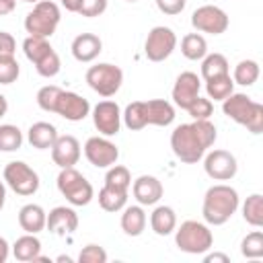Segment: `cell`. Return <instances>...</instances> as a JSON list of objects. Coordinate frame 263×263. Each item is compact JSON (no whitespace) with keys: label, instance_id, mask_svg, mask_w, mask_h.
<instances>
[{"label":"cell","instance_id":"6","mask_svg":"<svg viewBox=\"0 0 263 263\" xmlns=\"http://www.w3.org/2000/svg\"><path fill=\"white\" fill-rule=\"evenodd\" d=\"M58 189L60 193L66 197V201H70L72 205H88L90 199L95 197L92 185L74 168H62L58 175Z\"/></svg>","mask_w":263,"mask_h":263},{"label":"cell","instance_id":"47","mask_svg":"<svg viewBox=\"0 0 263 263\" xmlns=\"http://www.w3.org/2000/svg\"><path fill=\"white\" fill-rule=\"evenodd\" d=\"M60 2L68 12H78V8H80V0H60Z\"/></svg>","mask_w":263,"mask_h":263},{"label":"cell","instance_id":"19","mask_svg":"<svg viewBox=\"0 0 263 263\" xmlns=\"http://www.w3.org/2000/svg\"><path fill=\"white\" fill-rule=\"evenodd\" d=\"M103 51V41L95 33H80L72 41V55L78 62H92Z\"/></svg>","mask_w":263,"mask_h":263},{"label":"cell","instance_id":"48","mask_svg":"<svg viewBox=\"0 0 263 263\" xmlns=\"http://www.w3.org/2000/svg\"><path fill=\"white\" fill-rule=\"evenodd\" d=\"M8 253H10L8 242H6V238H2V236H0V263H4V261L8 259Z\"/></svg>","mask_w":263,"mask_h":263},{"label":"cell","instance_id":"25","mask_svg":"<svg viewBox=\"0 0 263 263\" xmlns=\"http://www.w3.org/2000/svg\"><path fill=\"white\" fill-rule=\"evenodd\" d=\"M39 253H41V240H39L35 234H29V232H27L25 236L16 238L14 245H12V255H14V259H16V261H23V263L33 261Z\"/></svg>","mask_w":263,"mask_h":263},{"label":"cell","instance_id":"43","mask_svg":"<svg viewBox=\"0 0 263 263\" xmlns=\"http://www.w3.org/2000/svg\"><path fill=\"white\" fill-rule=\"evenodd\" d=\"M185 4H187V0H156L158 10L164 12V14H168V16H175V14L183 12Z\"/></svg>","mask_w":263,"mask_h":263},{"label":"cell","instance_id":"28","mask_svg":"<svg viewBox=\"0 0 263 263\" xmlns=\"http://www.w3.org/2000/svg\"><path fill=\"white\" fill-rule=\"evenodd\" d=\"M242 218L247 224L255 228L263 226V195L261 193H253L247 197V201L242 203Z\"/></svg>","mask_w":263,"mask_h":263},{"label":"cell","instance_id":"27","mask_svg":"<svg viewBox=\"0 0 263 263\" xmlns=\"http://www.w3.org/2000/svg\"><path fill=\"white\" fill-rule=\"evenodd\" d=\"M125 203H127V191H121L109 185H103V189L99 191V205L105 212H119L125 208Z\"/></svg>","mask_w":263,"mask_h":263},{"label":"cell","instance_id":"15","mask_svg":"<svg viewBox=\"0 0 263 263\" xmlns=\"http://www.w3.org/2000/svg\"><path fill=\"white\" fill-rule=\"evenodd\" d=\"M90 111V105L84 97L70 92V90H62L55 103V111L60 117L68 119V121H82Z\"/></svg>","mask_w":263,"mask_h":263},{"label":"cell","instance_id":"37","mask_svg":"<svg viewBox=\"0 0 263 263\" xmlns=\"http://www.w3.org/2000/svg\"><path fill=\"white\" fill-rule=\"evenodd\" d=\"M33 66H35L37 74L43 76V78H51V76H55V74L60 72V68H62V64H60V55H58L53 49H49V51H47L39 62H35Z\"/></svg>","mask_w":263,"mask_h":263},{"label":"cell","instance_id":"23","mask_svg":"<svg viewBox=\"0 0 263 263\" xmlns=\"http://www.w3.org/2000/svg\"><path fill=\"white\" fill-rule=\"evenodd\" d=\"M150 226L158 236H166L177 228V214L168 205H158L150 214Z\"/></svg>","mask_w":263,"mask_h":263},{"label":"cell","instance_id":"49","mask_svg":"<svg viewBox=\"0 0 263 263\" xmlns=\"http://www.w3.org/2000/svg\"><path fill=\"white\" fill-rule=\"evenodd\" d=\"M6 111H8V101H6V97L0 92V119L6 115Z\"/></svg>","mask_w":263,"mask_h":263},{"label":"cell","instance_id":"41","mask_svg":"<svg viewBox=\"0 0 263 263\" xmlns=\"http://www.w3.org/2000/svg\"><path fill=\"white\" fill-rule=\"evenodd\" d=\"M78 263H107V251L99 245H86L78 255Z\"/></svg>","mask_w":263,"mask_h":263},{"label":"cell","instance_id":"13","mask_svg":"<svg viewBox=\"0 0 263 263\" xmlns=\"http://www.w3.org/2000/svg\"><path fill=\"white\" fill-rule=\"evenodd\" d=\"M92 123L105 138L115 136L121 127V111L115 101H101L92 109Z\"/></svg>","mask_w":263,"mask_h":263},{"label":"cell","instance_id":"52","mask_svg":"<svg viewBox=\"0 0 263 263\" xmlns=\"http://www.w3.org/2000/svg\"><path fill=\"white\" fill-rule=\"evenodd\" d=\"M21 2H31V4H37L39 0H21Z\"/></svg>","mask_w":263,"mask_h":263},{"label":"cell","instance_id":"21","mask_svg":"<svg viewBox=\"0 0 263 263\" xmlns=\"http://www.w3.org/2000/svg\"><path fill=\"white\" fill-rule=\"evenodd\" d=\"M45 222H47V214L41 205L37 203H27L21 208L18 212V224L25 232L29 234H37L45 228Z\"/></svg>","mask_w":263,"mask_h":263},{"label":"cell","instance_id":"38","mask_svg":"<svg viewBox=\"0 0 263 263\" xmlns=\"http://www.w3.org/2000/svg\"><path fill=\"white\" fill-rule=\"evenodd\" d=\"M60 92H62V88H60V86H53V84L41 86V88H39V92H37V105H39L43 111L53 113V111H55V103H58Z\"/></svg>","mask_w":263,"mask_h":263},{"label":"cell","instance_id":"30","mask_svg":"<svg viewBox=\"0 0 263 263\" xmlns=\"http://www.w3.org/2000/svg\"><path fill=\"white\" fill-rule=\"evenodd\" d=\"M228 74V60L222 53H205L201 62V76L203 80H212L216 76Z\"/></svg>","mask_w":263,"mask_h":263},{"label":"cell","instance_id":"3","mask_svg":"<svg viewBox=\"0 0 263 263\" xmlns=\"http://www.w3.org/2000/svg\"><path fill=\"white\" fill-rule=\"evenodd\" d=\"M222 111L232 121L245 125L251 134L263 132V105L242 92H232L222 101Z\"/></svg>","mask_w":263,"mask_h":263},{"label":"cell","instance_id":"51","mask_svg":"<svg viewBox=\"0 0 263 263\" xmlns=\"http://www.w3.org/2000/svg\"><path fill=\"white\" fill-rule=\"evenodd\" d=\"M55 261H58V263H72V259H70L68 255H60Z\"/></svg>","mask_w":263,"mask_h":263},{"label":"cell","instance_id":"18","mask_svg":"<svg viewBox=\"0 0 263 263\" xmlns=\"http://www.w3.org/2000/svg\"><path fill=\"white\" fill-rule=\"evenodd\" d=\"M132 191H134V197L138 199L140 205H154L160 201L164 189H162V183L152 177V175H142L134 181L132 185Z\"/></svg>","mask_w":263,"mask_h":263},{"label":"cell","instance_id":"53","mask_svg":"<svg viewBox=\"0 0 263 263\" xmlns=\"http://www.w3.org/2000/svg\"><path fill=\"white\" fill-rule=\"evenodd\" d=\"M125 2H136V0H125Z\"/></svg>","mask_w":263,"mask_h":263},{"label":"cell","instance_id":"9","mask_svg":"<svg viewBox=\"0 0 263 263\" xmlns=\"http://www.w3.org/2000/svg\"><path fill=\"white\" fill-rule=\"evenodd\" d=\"M177 47V35L171 27H154L144 43V53L150 62H164Z\"/></svg>","mask_w":263,"mask_h":263},{"label":"cell","instance_id":"8","mask_svg":"<svg viewBox=\"0 0 263 263\" xmlns=\"http://www.w3.org/2000/svg\"><path fill=\"white\" fill-rule=\"evenodd\" d=\"M4 181L16 195H33L39 189V175L23 160H12L4 166Z\"/></svg>","mask_w":263,"mask_h":263},{"label":"cell","instance_id":"16","mask_svg":"<svg viewBox=\"0 0 263 263\" xmlns=\"http://www.w3.org/2000/svg\"><path fill=\"white\" fill-rule=\"evenodd\" d=\"M47 230L55 236H66L72 234L78 228V214L72 208L66 205H58L47 214V222H45Z\"/></svg>","mask_w":263,"mask_h":263},{"label":"cell","instance_id":"34","mask_svg":"<svg viewBox=\"0 0 263 263\" xmlns=\"http://www.w3.org/2000/svg\"><path fill=\"white\" fill-rule=\"evenodd\" d=\"M23 144V132L16 125H0V152H14Z\"/></svg>","mask_w":263,"mask_h":263},{"label":"cell","instance_id":"33","mask_svg":"<svg viewBox=\"0 0 263 263\" xmlns=\"http://www.w3.org/2000/svg\"><path fill=\"white\" fill-rule=\"evenodd\" d=\"M49 49H53L51 45H49V41L45 39V37H33V35H29L25 41H23V51H25V55H27V60L29 62H39Z\"/></svg>","mask_w":263,"mask_h":263},{"label":"cell","instance_id":"10","mask_svg":"<svg viewBox=\"0 0 263 263\" xmlns=\"http://www.w3.org/2000/svg\"><path fill=\"white\" fill-rule=\"evenodd\" d=\"M228 14L214 4H203L199 8L193 10L191 14V25L201 31V33H210V35H222L228 29Z\"/></svg>","mask_w":263,"mask_h":263},{"label":"cell","instance_id":"45","mask_svg":"<svg viewBox=\"0 0 263 263\" xmlns=\"http://www.w3.org/2000/svg\"><path fill=\"white\" fill-rule=\"evenodd\" d=\"M205 263H230V257L224 255V253H210L203 257Z\"/></svg>","mask_w":263,"mask_h":263},{"label":"cell","instance_id":"50","mask_svg":"<svg viewBox=\"0 0 263 263\" xmlns=\"http://www.w3.org/2000/svg\"><path fill=\"white\" fill-rule=\"evenodd\" d=\"M4 201H6V187H4V183L0 181V210L4 208Z\"/></svg>","mask_w":263,"mask_h":263},{"label":"cell","instance_id":"32","mask_svg":"<svg viewBox=\"0 0 263 263\" xmlns=\"http://www.w3.org/2000/svg\"><path fill=\"white\" fill-rule=\"evenodd\" d=\"M257 78H259V64H257L255 60H242V62L236 64L234 76H232V80H234L236 84L251 86V84L257 82Z\"/></svg>","mask_w":263,"mask_h":263},{"label":"cell","instance_id":"4","mask_svg":"<svg viewBox=\"0 0 263 263\" xmlns=\"http://www.w3.org/2000/svg\"><path fill=\"white\" fill-rule=\"evenodd\" d=\"M175 242L183 253L203 255V253H208L212 249L214 234L205 224H201L197 220H187L175 232Z\"/></svg>","mask_w":263,"mask_h":263},{"label":"cell","instance_id":"44","mask_svg":"<svg viewBox=\"0 0 263 263\" xmlns=\"http://www.w3.org/2000/svg\"><path fill=\"white\" fill-rule=\"evenodd\" d=\"M16 51V41L10 33L6 31H0V58H6V55H14Z\"/></svg>","mask_w":263,"mask_h":263},{"label":"cell","instance_id":"1","mask_svg":"<svg viewBox=\"0 0 263 263\" xmlns=\"http://www.w3.org/2000/svg\"><path fill=\"white\" fill-rule=\"evenodd\" d=\"M216 142V125L210 119H193L181 123L171 134V148L181 162L195 164L203 158L205 150Z\"/></svg>","mask_w":263,"mask_h":263},{"label":"cell","instance_id":"7","mask_svg":"<svg viewBox=\"0 0 263 263\" xmlns=\"http://www.w3.org/2000/svg\"><path fill=\"white\" fill-rule=\"evenodd\" d=\"M86 82L101 97H113L121 88L123 72L115 64H97L86 70Z\"/></svg>","mask_w":263,"mask_h":263},{"label":"cell","instance_id":"40","mask_svg":"<svg viewBox=\"0 0 263 263\" xmlns=\"http://www.w3.org/2000/svg\"><path fill=\"white\" fill-rule=\"evenodd\" d=\"M189 115L193 119H210V115L214 113V105H212V99H203V97H197L189 107H187Z\"/></svg>","mask_w":263,"mask_h":263},{"label":"cell","instance_id":"5","mask_svg":"<svg viewBox=\"0 0 263 263\" xmlns=\"http://www.w3.org/2000/svg\"><path fill=\"white\" fill-rule=\"evenodd\" d=\"M60 6L51 0H39L25 16V29L33 37H51L60 25Z\"/></svg>","mask_w":263,"mask_h":263},{"label":"cell","instance_id":"22","mask_svg":"<svg viewBox=\"0 0 263 263\" xmlns=\"http://www.w3.org/2000/svg\"><path fill=\"white\" fill-rule=\"evenodd\" d=\"M27 140L33 148L37 150H47L53 146V142L58 140V129L53 123H47V121H37L29 127L27 132Z\"/></svg>","mask_w":263,"mask_h":263},{"label":"cell","instance_id":"14","mask_svg":"<svg viewBox=\"0 0 263 263\" xmlns=\"http://www.w3.org/2000/svg\"><path fill=\"white\" fill-rule=\"evenodd\" d=\"M199 88H201V82H199V76L195 72H181L175 80V86H173V101L179 109H185L199 97Z\"/></svg>","mask_w":263,"mask_h":263},{"label":"cell","instance_id":"36","mask_svg":"<svg viewBox=\"0 0 263 263\" xmlns=\"http://www.w3.org/2000/svg\"><path fill=\"white\" fill-rule=\"evenodd\" d=\"M240 253L247 259H259V257H263V232L261 230L249 232L242 238V242H240Z\"/></svg>","mask_w":263,"mask_h":263},{"label":"cell","instance_id":"24","mask_svg":"<svg viewBox=\"0 0 263 263\" xmlns=\"http://www.w3.org/2000/svg\"><path fill=\"white\" fill-rule=\"evenodd\" d=\"M146 228V214L142 205H129L121 214V230L127 236H140Z\"/></svg>","mask_w":263,"mask_h":263},{"label":"cell","instance_id":"11","mask_svg":"<svg viewBox=\"0 0 263 263\" xmlns=\"http://www.w3.org/2000/svg\"><path fill=\"white\" fill-rule=\"evenodd\" d=\"M84 156L88 158V162L97 168H107L111 164L117 162L119 158V150L117 146L107 140V138H99V136H92L86 140L84 144Z\"/></svg>","mask_w":263,"mask_h":263},{"label":"cell","instance_id":"17","mask_svg":"<svg viewBox=\"0 0 263 263\" xmlns=\"http://www.w3.org/2000/svg\"><path fill=\"white\" fill-rule=\"evenodd\" d=\"M51 158L60 168L74 166L80 158V142L74 136H58L51 146Z\"/></svg>","mask_w":263,"mask_h":263},{"label":"cell","instance_id":"29","mask_svg":"<svg viewBox=\"0 0 263 263\" xmlns=\"http://www.w3.org/2000/svg\"><path fill=\"white\" fill-rule=\"evenodd\" d=\"M205 92L214 101H224L226 97H230L234 92V80L230 78V74H224V76H216L212 80H205Z\"/></svg>","mask_w":263,"mask_h":263},{"label":"cell","instance_id":"46","mask_svg":"<svg viewBox=\"0 0 263 263\" xmlns=\"http://www.w3.org/2000/svg\"><path fill=\"white\" fill-rule=\"evenodd\" d=\"M14 6H16V0H0V16L12 12Z\"/></svg>","mask_w":263,"mask_h":263},{"label":"cell","instance_id":"42","mask_svg":"<svg viewBox=\"0 0 263 263\" xmlns=\"http://www.w3.org/2000/svg\"><path fill=\"white\" fill-rule=\"evenodd\" d=\"M107 10V0H80V8H78V14L86 16V18H92V16H99Z\"/></svg>","mask_w":263,"mask_h":263},{"label":"cell","instance_id":"20","mask_svg":"<svg viewBox=\"0 0 263 263\" xmlns=\"http://www.w3.org/2000/svg\"><path fill=\"white\" fill-rule=\"evenodd\" d=\"M146 107V121L148 125H158V127H166L175 121V107L164 101V99H150L144 101Z\"/></svg>","mask_w":263,"mask_h":263},{"label":"cell","instance_id":"26","mask_svg":"<svg viewBox=\"0 0 263 263\" xmlns=\"http://www.w3.org/2000/svg\"><path fill=\"white\" fill-rule=\"evenodd\" d=\"M181 53L187 58V60H203L205 53H208V41L203 35L199 33H189L181 39Z\"/></svg>","mask_w":263,"mask_h":263},{"label":"cell","instance_id":"35","mask_svg":"<svg viewBox=\"0 0 263 263\" xmlns=\"http://www.w3.org/2000/svg\"><path fill=\"white\" fill-rule=\"evenodd\" d=\"M105 185L109 187H115V189H121V191H127L129 185H132V175L125 166L121 164H111L107 175H105Z\"/></svg>","mask_w":263,"mask_h":263},{"label":"cell","instance_id":"2","mask_svg":"<svg viewBox=\"0 0 263 263\" xmlns=\"http://www.w3.org/2000/svg\"><path fill=\"white\" fill-rule=\"evenodd\" d=\"M238 208V193L236 189H232L230 185H212L205 195H203V205H201V214L203 220L212 226H222L226 224L232 214Z\"/></svg>","mask_w":263,"mask_h":263},{"label":"cell","instance_id":"39","mask_svg":"<svg viewBox=\"0 0 263 263\" xmlns=\"http://www.w3.org/2000/svg\"><path fill=\"white\" fill-rule=\"evenodd\" d=\"M21 74V66L14 55L0 58V84H12Z\"/></svg>","mask_w":263,"mask_h":263},{"label":"cell","instance_id":"31","mask_svg":"<svg viewBox=\"0 0 263 263\" xmlns=\"http://www.w3.org/2000/svg\"><path fill=\"white\" fill-rule=\"evenodd\" d=\"M121 119L123 123L132 129V132H138L142 127L148 125L146 121V107H144V101H134L125 107V111L121 113Z\"/></svg>","mask_w":263,"mask_h":263},{"label":"cell","instance_id":"12","mask_svg":"<svg viewBox=\"0 0 263 263\" xmlns=\"http://www.w3.org/2000/svg\"><path fill=\"white\" fill-rule=\"evenodd\" d=\"M203 168L205 175L214 181H230L236 175L238 164L234 154H230L228 150H212L203 160Z\"/></svg>","mask_w":263,"mask_h":263}]
</instances>
